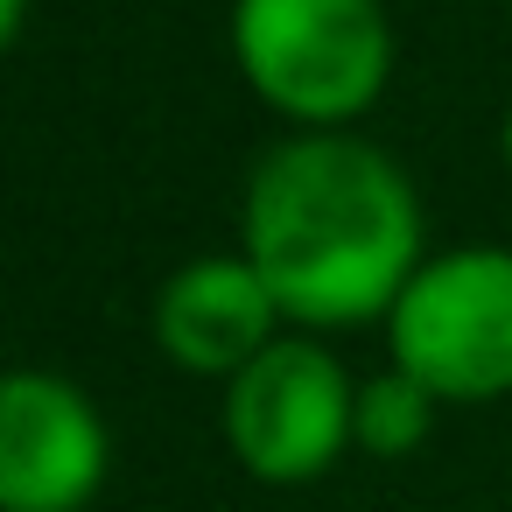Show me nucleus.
Masks as SVG:
<instances>
[{"label": "nucleus", "instance_id": "1", "mask_svg": "<svg viewBox=\"0 0 512 512\" xmlns=\"http://www.w3.org/2000/svg\"><path fill=\"white\" fill-rule=\"evenodd\" d=\"M246 260L288 323L351 330L393 316L421 274V204L393 155L358 134H302L246 183Z\"/></svg>", "mask_w": 512, "mask_h": 512}, {"label": "nucleus", "instance_id": "2", "mask_svg": "<svg viewBox=\"0 0 512 512\" xmlns=\"http://www.w3.org/2000/svg\"><path fill=\"white\" fill-rule=\"evenodd\" d=\"M232 57L274 113L337 134L393 78V22L379 0H239Z\"/></svg>", "mask_w": 512, "mask_h": 512}, {"label": "nucleus", "instance_id": "3", "mask_svg": "<svg viewBox=\"0 0 512 512\" xmlns=\"http://www.w3.org/2000/svg\"><path fill=\"white\" fill-rule=\"evenodd\" d=\"M386 330H393V365L414 372L435 400L512 393V253L456 246L442 260H421Z\"/></svg>", "mask_w": 512, "mask_h": 512}, {"label": "nucleus", "instance_id": "4", "mask_svg": "<svg viewBox=\"0 0 512 512\" xmlns=\"http://www.w3.org/2000/svg\"><path fill=\"white\" fill-rule=\"evenodd\" d=\"M225 442L260 484H309L358 442V386L316 337H274L225 379Z\"/></svg>", "mask_w": 512, "mask_h": 512}, {"label": "nucleus", "instance_id": "5", "mask_svg": "<svg viewBox=\"0 0 512 512\" xmlns=\"http://www.w3.org/2000/svg\"><path fill=\"white\" fill-rule=\"evenodd\" d=\"M106 484V421L57 372H8L0 386V505L85 512Z\"/></svg>", "mask_w": 512, "mask_h": 512}, {"label": "nucleus", "instance_id": "6", "mask_svg": "<svg viewBox=\"0 0 512 512\" xmlns=\"http://www.w3.org/2000/svg\"><path fill=\"white\" fill-rule=\"evenodd\" d=\"M281 302L246 253H204L176 267L155 295V344L204 379H239L274 344Z\"/></svg>", "mask_w": 512, "mask_h": 512}, {"label": "nucleus", "instance_id": "7", "mask_svg": "<svg viewBox=\"0 0 512 512\" xmlns=\"http://www.w3.org/2000/svg\"><path fill=\"white\" fill-rule=\"evenodd\" d=\"M435 393L414 379V372H379L358 386V449L365 456H414L435 428Z\"/></svg>", "mask_w": 512, "mask_h": 512}, {"label": "nucleus", "instance_id": "8", "mask_svg": "<svg viewBox=\"0 0 512 512\" xmlns=\"http://www.w3.org/2000/svg\"><path fill=\"white\" fill-rule=\"evenodd\" d=\"M22 8H29V0H0V43L22 36Z\"/></svg>", "mask_w": 512, "mask_h": 512}, {"label": "nucleus", "instance_id": "9", "mask_svg": "<svg viewBox=\"0 0 512 512\" xmlns=\"http://www.w3.org/2000/svg\"><path fill=\"white\" fill-rule=\"evenodd\" d=\"M505 169H512V113H505Z\"/></svg>", "mask_w": 512, "mask_h": 512}]
</instances>
